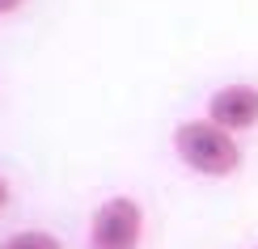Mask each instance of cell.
I'll return each mask as SVG.
<instances>
[{"label":"cell","mask_w":258,"mask_h":249,"mask_svg":"<svg viewBox=\"0 0 258 249\" xmlns=\"http://www.w3.org/2000/svg\"><path fill=\"white\" fill-rule=\"evenodd\" d=\"M9 203H13V186H9V178L0 173V215L9 211Z\"/></svg>","instance_id":"5b68a950"},{"label":"cell","mask_w":258,"mask_h":249,"mask_svg":"<svg viewBox=\"0 0 258 249\" xmlns=\"http://www.w3.org/2000/svg\"><path fill=\"white\" fill-rule=\"evenodd\" d=\"M144 203L132 194H110L89 215L85 249H144Z\"/></svg>","instance_id":"7a4b0ae2"},{"label":"cell","mask_w":258,"mask_h":249,"mask_svg":"<svg viewBox=\"0 0 258 249\" xmlns=\"http://www.w3.org/2000/svg\"><path fill=\"white\" fill-rule=\"evenodd\" d=\"M0 249H63V241L51 228H17L0 241Z\"/></svg>","instance_id":"277c9868"},{"label":"cell","mask_w":258,"mask_h":249,"mask_svg":"<svg viewBox=\"0 0 258 249\" xmlns=\"http://www.w3.org/2000/svg\"><path fill=\"white\" fill-rule=\"evenodd\" d=\"M254 249H258V245H254Z\"/></svg>","instance_id":"52a82bcc"},{"label":"cell","mask_w":258,"mask_h":249,"mask_svg":"<svg viewBox=\"0 0 258 249\" xmlns=\"http://www.w3.org/2000/svg\"><path fill=\"white\" fill-rule=\"evenodd\" d=\"M203 118L224 127L237 139L258 131V85L254 80H233V85L212 89V97L203 102Z\"/></svg>","instance_id":"3957f363"},{"label":"cell","mask_w":258,"mask_h":249,"mask_svg":"<svg viewBox=\"0 0 258 249\" xmlns=\"http://www.w3.org/2000/svg\"><path fill=\"white\" fill-rule=\"evenodd\" d=\"M17 9H26V0H0V17H13Z\"/></svg>","instance_id":"8992f818"},{"label":"cell","mask_w":258,"mask_h":249,"mask_svg":"<svg viewBox=\"0 0 258 249\" xmlns=\"http://www.w3.org/2000/svg\"><path fill=\"white\" fill-rule=\"evenodd\" d=\"M169 148H174L182 169H190L195 178H212V182L237 178L245 165L241 139L216 123H208V118H182L174 135H169Z\"/></svg>","instance_id":"6da1fadb"}]
</instances>
